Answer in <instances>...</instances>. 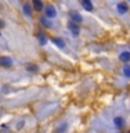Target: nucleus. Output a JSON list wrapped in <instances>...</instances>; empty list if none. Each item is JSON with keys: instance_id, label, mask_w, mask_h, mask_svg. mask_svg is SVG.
I'll return each mask as SVG.
<instances>
[{"instance_id": "f257e3e1", "label": "nucleus", "mask_w": 130, "mask_h": 133, "mask_svg": "<svg viewBox=\"0 0 130 133\" xmlns=\"http://www.w3.org/2000/svg\"><path fill=\"white\" fill-rule=\"evenodd\" d=\"M69 17H71V19H72V24L73 22H82V15L78 14L76 11H71L69 12Z\"/></svg>"}, {"instance_id": "f03ea898", "label": "nucleus", "mask_w": 130, "mask_h": 133, "mask_svg": "<svg viewBox=\"0 0 130 133\" xmlns=\"http://www.w3.org/2000/svg\"><path fill=\"white\" fill-rule=\"evenodd\" d=\"M46 15H47V17H50V18H53V17H56V14H57V12H56V8H54L53 6H47V7H46Z\"/></svg>"}, {"instance_id": "7ed1b4c3", "label": "nucleus", "mask_w": 130, "mask_h": 133, "mask_svg": "<svg viewBox=\"0 0 130 133\" xmlns=\"http://www.w3.org/2000/svg\"><path fill=\"white\" fill-rule=\"evenodd\" d=\"M32 4H33V8H35L36 11L43 10V3H42V0H32Z\"/></svg>"}, {"instance_id": "20e7f679", "label": "nucleus", "mask_w": 130, "mask_h": 133, "mask_svg": "<svg viewBox=\"0 0 130 133\" xmlns=\"http://www.w3.org/2000/svg\"><path fill=\"white\" fill-rule=\"evenodd\" d=\"M0 65L3 66H10L11 65V60L7 57H0Z\"/></svg>"}, {"instance_id": "39448f33", "label": "nucleus", "mask_w": 130, "mask_h": 133, "mask_svg": "<svg viewBox=\"0 0 130 133\" xmlns=\"http://www.w3.org/2000/svg\"><path fill=\"white\" fill-rule=\"evenodd\" d=\"M82 6L85 7L87 11H91V10H93V4L90 3V0H83V2H82Z\"/></svg>"}, {"instance_id": "423d86ee", "label": "nucleus", "mask_w": 130, "mask_h": 133, "mask_svg": "<svg viewBox=\"0 0 130 133\" xmlns=\"http://www.w3.org/2000/svg\"><path fill=\"white\" fill-rule=\"evenodd\" d=\"M119 58H120V61H129V60H130V53H129V51H123V53H120Z\"/></svg>"}, {"instance_id": "0eeeda50", "label": "nucleus", "mask_w": 130, "mask_h": 133, "mask_svg": "<svg viewBox=\"0 0 130 133\" xmlns=\"http://www.w3.org/2000/svg\"><path fill=\"white\" fill-rule=\"evenodd\" d=\"M118 10H119V12L125 14V12L127 11V4H126V3H119V4H118Z\"/></svg>"}, {"instance_id": "6e6552de", "label": "nucleus", "mask_w": 130, "mask_h": 133, "mask_svg": "<svg viewBox=\"0 0 130 133\" xmlns=\"http://www.w3.org/2000/svg\"><path fill=\"white\" fill-rule=\"evenodd\" d=\"M69 29L72 31V33H73V35H78V33H79V28H78L75 24H71V25H69Z\"/></svg>"}, {"instance_id": "1a4fd4ad", "label": "nucleus", "mask_w": 130, "mask_h": 133, "mask_svg": "<svg viewBox=\"0 0 130 133\" xmlns=\"http://www.w3.org/2000/svg\"><path fill=\"white\" fill-rule=\"evenodd\" d=\"M53 42L58 46V47H64V42H62L61 39H58V37H53Z\"/></svg>"}, {"instance_id": "9d476101", "label": "nucleus", "mask_w": 130, "mask_h": 133, "mask_svg": "<svg viewBox=\"0 0 130 133\" xmlns=\"http://www.w3.org/2000/svg\"><path fill=\"white\" fill-rule=\"evenodd\" d=\"M123 74H125V76L130 78V65H125L123 66Z\"/></svg>"}, {"instance_id": "9b49d317", "label": "nucleus", "mask_w": 130, "mask_h": 133, "mask_svg": "<svg viewBox=\"0 0 130 133\" xmlns=\"http://www.w3.org/2000/svg\"><path fill=\"white\" fill-rule=\"evenodd\" d=\"M115 125L118 128H122L123 126V119L122 118H115Z\"/></svg>"}, {"instance_id": "f8f14e48", "label": "nucleus", "mask_w": 130, "mask_h": 133, "mask_svg": "<svg viewBox=\"0 0 130 133\" xmlns=\"http://www.w3.org/2000/svg\"><path fill=\"white\" fill-rule=\"evenodd\" d=\"M39 39H40L42 44H46V42H47V37H46L44 35H42V33H39Z\"/></svg>"}, {"instance_id": "ddd939ff", "label": "nucleus", "mask_w": 130, "mask_h": 133, "mask_svg": "<svg viewBox=\"0 0 130 133\" xmlns=\"http://www.w3.org/2000/svg\"><path fill=\"white\" fill-rule=\"evenodd\" d=\"M24 11L26 15H31V7H29L28 4H24Z\"/></svg>"}, {"instance_id": "4468645a", "label": "nucleus", "mask_w": 130, "mask_h": 133, "mask_svg": "<svg viewBox=\"0 0 130 133\" xmlns=\"http://www.w3.org/2000/svg\"><path fill=\"white\" fill-rule=\"evenodd\" d=\"M40 22H42V25H44V26H47V28L51 26V24H49V21H46V19H42Z\"/></svg>"}, {"instance_id": "2eb2a0df", "label": "nucleus", "mask_w": 130, "mask_h": 133, "mask_svg": "<svg viewBox=\"0 0 130 133\" xmlns=\"http://www.w3.org/2000/svg\"><path fill=\"white\" fill-rule=\"evenodd\" d=\"M28 69H31V71H32V69H33V71H37L36 65H29V66H28Z\"/></svg>"}, {"instance_id": "dca6fc26", "label": "nucleus", "mask_w": 130, "mask_h": 133, "mask_svg": "<svg viewBox=\"0 0 130 133\" xmlns=\"http://www.w3.org/2000/svg\"><path fill=\"white\" fill-rule=\"evenodd\" d=\"M3 26H4V22H3L2 19H0V28H3Z\"/></svg>"}, {"instance_id": "f3484780", "label": "nucleus", "mask_w": 130, "mask_h": 133, "mask_svg": "<svg viewBox=\"0 0 130 133\" xmlns=\"http://www.w3.org/2000/svg\"><path fill=\"white\" fill-rule=\"evenodd\" d=\"M129 133H130V132H129Z\"/></svg>"}]
</instances>
